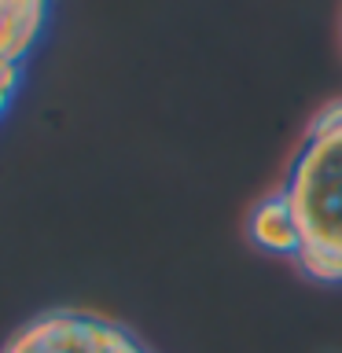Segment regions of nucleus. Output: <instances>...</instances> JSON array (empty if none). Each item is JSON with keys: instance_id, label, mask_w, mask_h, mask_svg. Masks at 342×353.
Returning <instances> with one entry per match:
<instances>
[{"instance_id": "obj_1", "label": "nucleus", "mask_w": 342, "mask_h": 353, "mask_svg": "<svg viewBox=\"0 0 342 353\" xmlns=\"http://www.w3.org/2000/svg\"><path fill=\"white\" fill-rule=\"evenodd\" d=\"M294 221V265L316 283H342V99L320 107L280 188Z\"/></svg>"}, {"instance_id": "obj_3", "label": "nucleus", "mask_w": 342, "mask_h": 353, "mask_svg": "<svg viewBox=\"0 0 342 353\" xmlns=\"http://www.w3.org/2000/svg\"><path fill=\"white\" fill-rule=\"evenodd\" d=\"M52 8L41 0H0V118L15 103L30 55L48 30Z\"/></svg>"}, {"instance_id": "obj_4", "label": "nucleus", "mask_w": 342, "mask_h": 353, "mask_svg": "<svg viewBox=\"0 0 342 353\" xmlns=\"http://www.w3.org/2000/svg\"><path fill=\"white\" fill-rule=\"evenodd\" d=\"M250 236L258 247L272 250V254H291L294 258V247H298V236H294V221H291V210H287L283 195L272 192L265 195L250 214Z\"/></svg>"}, {"instance_id": "obj_2", "label": "nucleus", "mask_w": 342, "mask_h": 353, "mask_svg": "<svg viewBox=\"0 0 342 353\" xmlns=\"http://www.w3.org/2000/svg\"><path fill=\"white\" fill-rule=\"evenodd\" d=\"M0 353H154L125 324L88 309H44L30 316Z\"/></svg>"}]
</instances>
